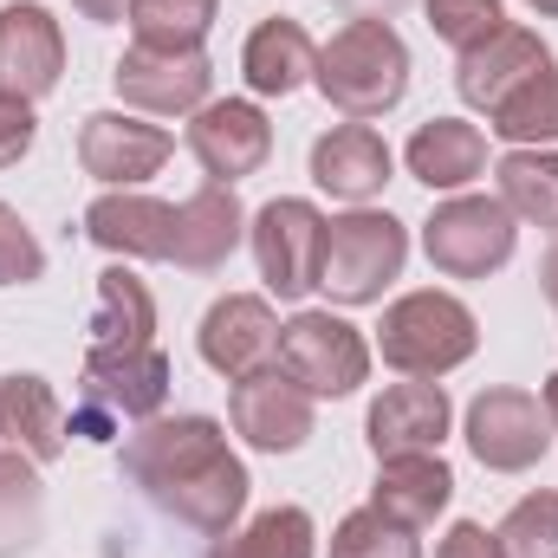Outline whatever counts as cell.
<instances>
[{
	"instance_id": "6da1fadb",
	"label": "cell",
	"mask_w": 558,
	"mask_h": 558,
	"mask_svg": "<svg viewBox=\"0 0 558 558\" xmlns=\"http://www.w3.org/2000/svg\"><path fill=\"white\" fill-rule=\"evenodd\" d=\"M124 481L143 500L208 539L234 533L247 513V461L228 448V428L215 416H149L124 441Z\"/></svg>"
},
{
	"instance_id": "7a4b0ae2",
	"label": "cell",
	"mask_w": 558,
	"mask_h": 558,
	"mask_svg": "<svg viewBox=\"0 0 558 558\" xmlns=\"http://www.w3.org/2000/svg\"><path fill=\"white\" fill-rule=\"evenodd\" d=\"M312 85L325 92V105L338 118L371 124V118L403 105V92H410V46H403V33L390 20H344L318 46Z\"/></svg>"
},
{
	"instance_id": "3957f363",
	"label": "cell",
	"mask_w": 558,
	"mask_h": 558,
	"mask_svg": "<svg viewBox=\"0 0 558 558\" xmlns=\"http://www.w3.org/2000/svg\"><path fill=\"white\" fill-rule=\"evenodd\" d=\"M474 344H481L474 312H468L454 292H435V286L390 299V305H384V325H377L384 364L403 371V377H428V384L448 377V371H461V364L474 357Z\"/></svg>"
},
{
	"instance_id": "277c9868",
	"label": "cell",
	"mask_w": 558,
	"mask_h": 558,
	"mask_svg": "<svg viewBox=\"0 0 558 558\" xmlns=\"http://www.w3.org/2000/svg\"><path fill=\"white\" fill-rule=\"evenodd\" d=\"M169 357L156 344L143 351H85V371H78V410L65 422V435H85V441H111L124 422H149L162 416L169 403Z\"/></svg>"
},
{
	"instance_id": "5b68a950",
	"label": "cell",
	"mask_w": 558,
	"mask_h": 558,
	"mask_svg": "<svg viewBox=\"0 0 558 558\" xmlns=\"http://www.w3.org/2000/svg\"><path fill=\"white\" fill-rule=\"evenodd\" d=\"M410 260V228L384 208H351L338 221H325V267L318 286L338 305H377L390 292V279Z\"/></svg>"
},
{
	"instance_id": "8992f818",
	"label": "cell",
	"mask_w": 558,
	"mask_h": 558,
	"mask_svg": "<svg viewBox=\"0 0 558 558\" xmlns=\"http://www.w3.org/2000/svg\"><path fill=\"white\" fill-rule=\"evenodd\" d=\"M520 247V221L500 195H448L422 221V254L448 279H487L500 274Z\"/></svg>"
},
{
	"instance_id": "52a82bcc",
	"label": "cell",
	"mask_w": 558,
	"mask_h": 558,
	"mask_svg": "<svg viewBox=\"0 0 558 558\" xmlns=\"http://www.w3.org/2000/svg\"><path fill=\"white\" fill-rule=\"evenodd\" d=\"M279 371L318 397H357L371 384V338L338 312H292L279 325Z\"/></svg>"
},
{
	"instance_id": "ba28073f",
	"label": "cell",
	"mask_w": 558,
	"mask_h": 558,
	"mask_svg": "<svg viewBox=\"0 0 558 558\" xmlns=\"http://www.w3.org/2000/svg\"><path fill=\"white\" fill-rule=\"evenodd\" d=\"M461 435H468V454H474L487 474H526V468H539V461L553 454V441H558L546 403H539L533 390H513V384L481 390V397L468 403Z\"/></svg>"
},
{
	"instance_id": "9c48e42d",
	"label": "cell",
	"mask_w": 558,
	"mask_h": 558,
	"mask_svg": "<svg viewBox=\"0 0 558 558\" xmlns=\"http://www.w3.org/2000/svg\"><path fill=\"white\" fill-rule=\"evenodd\" d=\"M247 241H254V260H260L267 292L305 299L318 286V267H325V215L305 195H279L260 215H247Z\"/></svg>"
},
{
	"instance_id": "30bf717a",
	"label": "cell",
	"mask_w": 558,
	"mask_h": 558,
	"mask_svg": "<svg viewBox=\"0 0 558 558\" xmlns=\"http://www.w3.org/2000/svg\"><path fill=\"white\" fill-rule=\"evenodd\" d=\"M111 85H118L124 105H137L149 118H195L208 105V92H215V59L202 46L175 52V46H137L131 39V52L118 59Z\"/></svg>"
},
{
	"instance_id": "8fae6325",
	"label": "cell",
	"mask_w": 558,
	"mask_h": 558,
	"mask_svg": "<svg viewBox=\"0 0 558 558\" xmlns=\"http://www.w3.org/2000/svg\"><path fill=\"white\" fill-rule=\"evenodd\" d=\"M189 156L202 162L208 182H241V175H260L267 156H274V124L254 98H208L195 118H189Z\"/></svg>"
},
{
	"instance_id": "7c38bea8",
	"label": "cell",
	"mask_w": 558,
	"mask_h": 558,
	"mask_svg": "<svg viewBox=\"0 0 558 558\" xmlns=\"http://www.w3.org/2000/svg\"><path fill=\"white\" fill-rule=\"evenodd\" d=\"M195 344H202V364H208L215 377L241 384V377L279 364V318L260 292H228V299L208 305Z\"/></svg>"
},
{
	"instance_id": "4fadbf2b",
	"label": "cell",
	"mask_w": 558,
	"mask_h": 558,
	"mask_svg": "<svg viewBox=\"0 0 558 558\" xmlns=\"http://www.w3.org/2000/svg\"><path fill=\"white\" fill-rule=\"evenodd\" d=\"M65 78V33L39 0L0 7V98L39 105Z\"/></svg>"
},
{
	"instance_id": "5bb4252c",
	"label": "cell",
	"mask_w": 558,
	"mask_h": 558,
	"mask_svg": "<svg viewBox=\"0 0 558 558\" xmlns=\"http://www.w3.org/2000/svg\"><path fill=\"white\" fill-rule=\"evenodd\" d=\"M228 422H234V435L247 441V448H260V454H292V448H305L312 441V397L279 371H254V377H241L234 390H228Z\"/></svg>"
},
{
	"instance_id": "9a60e30c",
	"label": "cell",
	"mask_w": 558,
	"mask_h": 558,
	"mask_svg": "<svg viewBox=\"0 0 558 558\" xmlns=\"http://www.w3.org/2000/svg\"><path fill=\"white\" fill-rule=\"evenodd\" d=\"M175 137L162 124H143L131 111H92L78 124V162L85 175H98L105 189H143L162 162H169Z\"/></svg>"
},
{
	"instance_id": "2e32d148",
	"label": "cell",
	"mask_w": 558,
	"mask_h": 558,
	"mask_svg": "<svg viewBox=\"0 0 558 558\" xmlns=\"http://www.w3.org/2000/svg\"><path fill=\"white\" fill-rule=\"evenodd\" d=\"M448 422H454L448 390L428 384V377H410V384H390V390L371 403L364 441H371L377 461H397V454H441Z\"/></svg>"
},
{
	"instance_id": "e0dca14e",
	"label": "cell",
	"mask_w": 558,
	"mask_h": 558,
	"mask_svg": "<svg viewBox=\"0 0 558 558\" xmlns=\"http://www.w3.org/2000/svg\"><path fill=\"white\" fill-rule=\"evenodd\" d=\"M241 241H247L241 195L228 182H202L189 202H175V254H169V267H182V274H221Z\"/></svg>"
},
{
	"instance_id": "ac0fdd59",
	"label": "cell",
	"mask_w": 558,
	"mask_h": 558,
	"mask_svg": "<svg viewBox=\"0 0 558 558\" xmlns=\"http://www.w3.org/2000/svg\"><path fill=\"white\" fill-rule=\"evenodd\" d=\"M85 234H92V247H105L118 260H169L175 254V202H156L137 189H105L85 208Z\"/></svg>"
},
{
	"instance_id": "d6986e66",
	"label": "cell",
	"mask_w": 558,
	"mask_h": 558,
	"mask_svg": "<svg viewBox=\"0 0 558 558\" xmlns=\"http://www.w3.org/2000/svg\"><path fill=\"white\" fill-rule=\"evenodd\" d=\"M553 65V46L533 33V26H500L494 39H481L474 52H461V65H454V92L474 105V111H494L513 85H526L533 72H546Z\"/></svg>"
},
{
	"instance_id": "ffe728a7",
	"label": "cell",
	"mask_w": 558,
	"mask_h": 558,
	"mask_svg": "<svg viewBox=\"0 0 558 558\" xmlns=\"http://www.w3.org/2000/svg\"><path fill=\"white\" fill-rule=\"evenodd\" d=\"M390 169H397V156H390V143L377 137L371 124H351L344 118V124H331L325 137L312 143V182L325 195L351 202V208H364L371 195H384Z\"/></svg>"
},
{
	"instance_id": "44dd1931",
	"label": "cell",
	"mask_w": 558,
	"mask_h": 558,
	"mask_svg": "<svg viewBox=\"0 0 558 558\" xmlns=\"http://www.w3.org/2000/svg\"><path fill=\"white\" fill-rule=\"evenodd\" d=\"M312 72H318V46L286 13L279 20H260L247 33V46H241V78H247L254 98H292L299 85H312Z\"/></svg>"
},
{
	"instance_id": "7402d4cb",
	"label": "cell",
	"mask_w": 558,
	"mask_h": 558,
	"mask_svg": "<svg viewBox=\"0 0 558 558\" xmlns=\"http://www.w3.org/2000/svg\"><path fill=\"white\" fill-rule=\"evenodd\" d=\"M403 162H410V175H416L422 189L461 195V189L487 169V137H481V124H468V118H428V124H416Z\"/></svg>"
},
{
	"instance_id": "603a6c76",
	"label": "cell",
	"mask_w": 558,
	"mask_h": 558,
	"mask_svg": "<svg viewBox=\"0 0 558 558\" xmlns=\"http://www.w3.org/2000/svg\"><path fill=\"white\" fill-rule=\"evenodd\" d=\"M0 441L39 468L65 454V410H59V390L46 377H33V371L0 377Z\"/></svg>"
},
{
	"instance_id": "cb8c5ba5",
	"label": "cell",
	"mask_w": 558,
	"mask_h": 558,
	"mask_svg": "<svg viewBox=\"0 0 558 558\" xmlns=\"http://www.w3.org/2000/svg\"><path fill=\"white\" fill-rule=\"evenodd\" d=\"M454 500V474L441 454H397V461H377V487H371V507L403 520V526H435Z\"/></svg>"
},
{
	"instance_id": "d4e9b609",
	"label": "cell",
	"mask_w": 558,
	"mask_h": 558,
	"mask_svg": "<svg viewBox=\"0 0 558 558\" xmlns=\"http://www.w3.org/2000/svg\"><path fill=\"white\" fill-rule=\"evenodd\" d=\"M143 344H156V299L131 267H105L85 351H143Z\"/></svg>"
},
{
	"instance_id": "484cf974",
	"label": "cell",
	"mask_w": 558,
	"mask_h": 558,
	"mask_svg": "<svg viewBox=\"0 0 558 558\" xmlns=\"http://www.w3.org/2000/svg\"><path fill=\"white\" fill-rule=\"evenodd\" d=\"M39 533H46L39 461H26L20 448H0V558H26Z\"/></svg>"
},
{
	"instance_id": "4316f807",
	"label": "cell",
	"mask_w": 558,
	"mask_h": 558,
	"mask_svg": "<svg viewBox=\"0 0 558 558\" xmlns=\"http://www.w3.org/2000/svg\"><path fill=\"white\" fill-rule=\"evenodd\" d=\"M208 558H318V526L305 507H267L247 526L221 533Z\"/></svg>"
},
{
	"instance_id": "83f0119b",
	"label": "cell",
	"mask_w": 558,
	"mask_h": 558,
	"mask_svg": "<svg viewBox=\"0 0 558 558\" xmlns=\"http://www.w3.org/2000/svg\"><path fill=\"white\" fill-rule=\"evenodd\" d=\"M487 131L513 149H546L558 143V65L533 72L526 85H513L494 111H487Z\"/></svg>"
},
{
	"instance_id": "f1b7e54d",
	"label": "cell",
	"mask_w": 558,
	"mask_h": 558,
	"mask_svg": "<svg viewBox=\"0 0 558 558\" xmlns=\"http://www.w3.org/2000/svg\"><path fill=\"white\" fill-rule=\"evenodd\" d=\"M494 182H500V202L513 208V221L558 234V149H507Z\"/></svg>"
},
{
	"instance_id": "f546056e",
	"label": "cell",
	"mask_w": 558,
	"mask_h": 558,
	"mask_svg": "<svg viewBox=\"0 0 558 558\" xmlns=\"http://www.w3.org/2000/svg\"><path fill=\"white\" fill-rule=\"evenodd\" d=\"M124 20H131L137 46H175V52H189V46H202L215 33L221 0H131Z\"/></svg>"
},
{
	"instance_id": "4dcf8cb0",
	"label": "cell",
	"mask_w": 558,
	"mask_h": 558,
	"mask_svg": "<svg viewBox=\"0 0 558 558\" xmlns=\"http://www.w3.org/2000/svg\"><path fill=\"white\" fill-rule=\"evenodd\" d=\"M331 558H422V539L416 526H403V520H390L377 507H357V513L338 520Z\"/></svg>"
},
{
	"instance_id": "1f68e13d",
	"label": "cell",
	"mask_w": 558,
	"mask_h": 558,
	"mask_svg": "<svg viewBox=\"0 0 558 558\" xmlns=\"http://www.w3.org/2000/svg\"><path fill=\"white\" fill-rule=\"evenodd\" d=\"M500 539V558H558V494L539 487L526 500L507 507V520L494 526Z\"/></svg>"
},
{
	"instance_id": "d6a6232c",
	"label": "cell",
	"mask_w": 558,
	"mask_h": 558,
	"mask_svg": "<svg viewBox=\"0 0 558 558\" xmlns=\"http://www.w3.org/2000/svg\"><path fill=\"white\" fill-rule=\"evenodd\" d=\"M422 13H428V33L448 39L454 52H474L481 39H494L507 26L500 0H422Z\"/></svg>"
},
{
	"instance_id": "836d02e7",
	"label": "cell",
	"mask_w": 558,
	"mask_h": 558,
	"mask_svg": "<svg viewBox=\"0 0 558 558\" xmlns=\"http://www.w3.org/2000/svg\"><path fill=\"white\" fill-rule=\"evenodd\" d=\"M39 274H46V247H39V234L20 221L13 202H0V286H33Z\"/></svg>"
},
{
	"instance_id": "e575fe53",
	"label": "cell",
	"mask_w": 558,
	"mask_h": 558,
	"mask_svg": "<svg viewBox=\"0 0 558 558\" xmlns=\"http://www.w3.org/2000/svg\"><path fill=\"white\" fill-rule=\"evenodd\" d=\"M39 137V118H33V105L26 98H0V169H13L26 149Z\"/></svg>"
},
{
	"instance_id": "d590c367",
	"label": "cell",
	"mask_w": 558,
	"mask_h": 558,
	"mask_svg": "<svg viewBox=\"0 0 558 558\" xmlns=\"http://www.w3.org/2000/svg\"><path fill=\"white\" fill-rule=\"evenodd\" d=\"M435 558H500V539H494L481 520H454V526L441 533Z\"/></svg>"
},
{
	"instance_id": "8d00e7d4",
	"label": "cell",
	"mask_w": 558,
	"mask_h": 558,
	"mask_svg": "<svg viewBox=\"0 0 558 558\" xmlns=\"http://www.w3.org/2000/svg\"><path fill=\"white\" fill-rule=\"evenodd\" d=\"M72 7H78V20H92V26H111V20L131 13V0H72Z\"/></svg>"
},
{
	"instance_id": "74e56055",
	"label": "cell",
	"mask_w": 558,
	"mask_h": 558,
	"mask_svg": "<svg viewBox=\"0 0 558 558\" xmlns=\"http://www.w3.org/2000/svg\"><path fill=\"white\" fill-rule=\"evenodd\" d=\"M410 0H344V13L351 20H390V13H403Z\"/></svg>"
},
{
	"instance_id": "f35d334b",
	"label": "cell",
	"mask_w": 558,
	"mask_h": 558,
	"mask_svg": "<svg viewBox=\"0 0 558 558\" xmlns=\"http://www.w3.org/2000/svg\"><path fill=\"white\" fill-rule=\"evenodd\" d=\"M539 286H546V299H553V312H558V241H553V254H546V267H539Z\"/></svg>"
},
{
	"instance_id": "ab89813d",
	"label": "cell",
	"mask_w": 558,
	"mask_h": 558,
	"mask_svg": "<svg viewBox=\"0 0 558 558\" xmlns=\"http://www.w3.org/2000/svg\"><path fill=\"white\" fill-rule=\"evenodd\" d=\"M539 403H546V416H553V435H558V371L546 377V390H539Z\"/></svg>"
},
{
	"instance_id": "60d3db41",
	"label": "cell",
	"mask_w": 558,
	"mask_h": 558,
	"mask_svg": "<svg viewBox=\"0 0 558 558\" xmlns=\"http://www.w3.org/2000/svg\"><path fill=\"white\" fill-rule=\"evenodd\" d=\"M533 13H546V20H558V0H526Z\"/></svg>"
}]
</instances>
